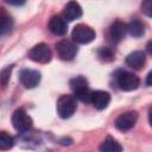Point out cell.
Wrapping results in <instances>:
<instances>
[{"instance_id": "obj_23", "label": "cell", "mask_w": 152, "mask_h": 152, "mask_svg": "<svg viewBox=\"0 0 152 152\" xmlns=\"http://www.w3.org/2000/svg\"><path fill=\"white\" fill-rule=\"evenodd\" d=\"M151 76H152V72H148V75H147V81H146V84H147V86H151Z\"/></svg>"}, {"instance_id": "obj_19", "label": "cell", "mask_w": 152, "mask_h": 152, "mask_svg": "<svg viewBox=\"0 0 152 152\" xmlns=\"http://www.w3.org/2000/svg\"><path fill=\"white\" fill-rule=\"evenodd\" d=\"M12 65H7L6 68H4L1 71H0V84L1 87H6L8 81H10V77H11V74H12Z\"/></svg>"}, {"instance_id": "obj_24", "label": "cell", "mask_w": 152, "mask_h": 152, "mask_svg": "<svg viewBox=\"0 0 152 152\" xmlns=\"http://www.w3.org/2000/svg\"><path fill=\"white\" fill-rule=\"evenodd\" d=\"M147 51H148V52H151V43H148V44H147Z\"/></svg>"}, {"instance_id": "obj_9", "label": "cell", "mask_w": 152, "mask_h": 152, "mask_svg": "<svg viewBox=\"0 0 152 152\" xmlns=\"http://www.w3.org/2000/svg\"><path fill=\"white\" fill-rule=\"evenodd\" d=\"M19 80L25 88L31 89L37 87L38 83L40 82V72L32 69H24L20 71Z\"/></svg>"}, {"instance_id": "obj_16", "label": "cell", "mask_w": 152, "mask_h": 152, "mask_svg": "<svg viewBox=\"0 0 152 152\" xmlns=\"http://www.w3.org/2000/svg\"><path fill=\"white\" fill-rule=\"evenodd\" d=\"M100 151H103V152H120V151H122V147L115 139H113L112 137H107V139L100 145Z\"/></svg>"}, {"instance_id": "obj_21", "label": "cell", "mask_w": 152, "mask_h": 152, "mask_svg": "<svg viewBox=\"0 0 152 152\" xmlns=\"http://www.w3.org/2000/svg\"><path fill=\"white\" fill-rule=\"evenodd\" d=\"M141 12L147 17L152 15V0H144L141 4Z\"/></svg>"}, {"instance_id": "obj_10", "label": "cell", "mask_w": 152, "mask_h": 152, "mask_svg": "<svg viewBox=\"0 0 152 152\" xmlns=\"http://www.w3.org/2000/svg\"><path fill=\"white\" fill-rule=\"evenodd\" d=\"M90 102L93 103V106L99 109H106L110 102V95L107 91L103 90H96V91H91V96H90Z\"/></svg>"}, {"instance_id": "obj_14", "label": "cell", "mask_w": 152, "mask_h": 152, "mask_svg": "<svg viewBox=\"0 0 152 152\" xmlns=\"http://www.w3.org/2000/svg\"><path fill=\"white\" fill-rule=\"evenodd\" d=\"M126 33H127V25L122 21H115L109 28L110 38L115 43H119L125 37Z\"/></svg>"}, {"instance_id": "obj_12", "label": "cell", "mask_w": 152, "mask_h": 152, "mask_svg": "<svg viewBox=\"0 0 152 152\" xmlns=\"http://www.w3.org/2000/svg\"><path fill=\"white\" fill-rule=\"evenodd\" d=\"M49 28L56 36H64L68 31L66 21L59 15H53L49 21Z\"/></svg>"}, {"instance_id": "obj_1", "label": "cell", "mask_w": 152, "mask_h": 152, "mask_svg": "<svg viewBox=\"0 0 152 152\" xmlns=\"http://www.w3.org/2000/svg\"><path fill=\"white\" fill-rule=\"evenodd\" d=\"M70 88L75 96L82 102H90L91 91L88 87V81L83 76H76L70 81Z\"/></svg>"}, {"instance_id": "obj_17", "label": "cell", "mask_w": 152, "mask_h": 152, "mask_svg": "<svg viewBox=\"0 0 152 152\" xmlns=\"http://www.w3.org/2000/svg\"><path fill=\"white\" fill-rule=\"evenodd\" d=\"M127 32H128L132 37L139 38V37L144 36L145 28H144V25H142L141 21H139V20H133V21H131V23L127 25Z\"/></svg>"}, {"instance_id": "obj_22", "label": "cell", "mask_w": 152, "mask_h": 152, "mask_svg": "<svg viewBox=\"0 0 152 152\" xmlns=\"http://www.w3.org/2000/svg\"><path fill=\"white\" fill-rule=\"evenodd\" d=\"M6 1L12 5H23L25 2V0H6Z\"/></svg>"}, {"instance_id": "obj_3", "label": "cell", "mask_w": 152, "mask_h": 152, "mask_svg": "<svg viewBox=\"0 0 152 152\" xmlns=\"http://www.w3.org/2000/svg\"><path fill=\"white\" fill-rule=\"evenodd\" d=\"M76 110V100L71 95H62L57 101V113L62 119L70 118Z\"/></svg>"}, {"instance_id": "obj_8", "label": "cell", "mask_w": 152, "mask_h": 152, "mask_svg": "<svg viewBox=\"0 0 152 152\" xmlns=\"http://www.w3.org/2000/svg\"><path fill=\"white\" fill-rule=\"evenodd\" d=\"M56 51H57V55L61 59L71 61L75 57V55L77 52V49H76V46L72 42L63 39V40H61L56 44Z\"/></svg>"}, {"instance_id": "obj_6", "label": "cell", "mask_w": 152, "mask_h": 152, "mask_svg": "<svg viewBox=\"0 0 152 152\" xmlns=\"http://www.w3.org/2000/svg\"><path fill=\"white\" fill-rule=\"evenodd\" d=\"M12 124L18 132H26L32 126V119L28 116L25 109L19 108L12 115Z\"/></svg>"}, {"instance_id": "obj_5", "label": "cell", "mask_w": 152, "mask_h": 152, "mask_svg": "<svg viewBox=\"0 0 152 152\" xmlns=\"http://www.w3.org/2000/svg\"><path fill=\"white\" fill-rule=\"evenodd\" d=\"M28 57L37 62V63H42V64H46L51 61L52 58V52L50 50V48L44 44V43H40V44H37L34 45L30 51H28Z\"/></svg>"}, {"instance_id": "obj_13", "label": "cell", "mask_w": 152, "mask_h": 152, "mask_svg": "<svg viewBox=\"0 0 152 152\" xmlns=\"http://www.w3.org/2000/svg\"><path fill=\"white\" fill-rule=\"evenodd\" d=\"M146 63V56L142 51H133L126 57V64L133 69H141Z\"/></svg>"}, {"instance_id": "obj_2", "label": "cell", "mask_w": 152, "mask_h": 152, "mask_svg": "<svg viewBox=\"0 0 152 152\" xmlns=\"http://www.w3.org/2000/svg\"><path fill=\"white\" fill-rule=\"evenodd\" d=\"M114 77H115V82L119 86V88L125 91H131L139 87V78L129 71L118 70Z\"/></svg>"}, {"instance_id": "obj_11", "label": "cell", "mask_w": 152, "mask_h": 152, "mask_svg": "<svg viewBox=\"0 0 152 152\" xmlns=\"http://www.w3.org/2000/svg\"><path fill=\"white\" fill-rule=\"evenodd\" d=\"M81 15L82 8L75 0H71L65 5L63 10V18L65 19V21H72L75 19H78Z\"/></svg>"}, {"instance_id": "obj_7", "label": "cell", "mask_w": 152, "mask_h": 152, "mask_svg": "<svg viewBox=\"0 0 152 152\" xmlns=\"http://www.w3.org/2000/svg\"><path fill=\"white\" fill-rule=\"evenodd\" d=\"M137 120H138V113L134 110H129V112H126V113H122L121 115H119L116 118L114 125L119 131L125 132V131L133 128Z\"/></svg>"}, {"instance_id": "obj_18", "label": "cell", "mask_w": 152, "mask_h": 152, "mask_svg": "<svg viewBox=\"0 0 152 152\" xmlns=\"http://www.w3.org/2000/svg\"><path fill=\"white\" fill-rule=\"evenodd\" d=\"M14 145V139L7 132H0V150L6 151L12 148Z\"/></svg>"}, {"instance_id": "obj_20", "label": "cell", "mask_w": 152, "mask_h": 152, "mask_svg": "<svg viewBox=\"0 0 152 152\" xmlns=\"http://www.w3.org/2000/svg\"><path fill=\"white\" fill-rule=\"evenodd\" d=\"M99 57H100L102 61H104V62H110V61H113V58H114V53H113V51H112L110 49H108V48H102V49L99 50Z\"/></svg>"}, {"instance_id": "obj_15", "label": "cell", "mask_w": 152, "mask_h": 152, "mask_svg": "<svg viewBox=\"0 0 152 152\" xmlns=\"http://www.w3.org/2000/svg\"><path fill=\"white\" fill-rule=\"evenodd\" d=\"M13 21L10 13L4 8L0 7V33H6L12 28Z\"/></svg>"}, {"instance_id": "obj_4", "label": "cell", "mask_w": 152, "mask_h": 152, "mask_svg": "<svg viewBox=\"0 0 152 152\" xmlns=\"http://www.w3.org/2000/svg\"><path fill=\"white\" fill-rule=\"evenodd\" d=\"M72 39L74 42L78 44H88L94 40L95 38V31L84 24H78L72 30Z\"/></svg>"}]
</instances>
